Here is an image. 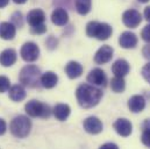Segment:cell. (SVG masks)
<instances>
[{"label":"cell","instance_id":"1","mask_svg":"<svg viewBox=\"0 0 150 149\" xmlns=\"http://www.w3.org/2000/svg\"><path fill=\"white\" fill-rule=\"evenodd\" d=\"M76 97L79 106L83 109H92L99 104L103 98V91L94 85L81 84L76 91Z\"/></svg>","mask_w":150,"mask_h":149},{"label":"cell","instance_id":"2","mask_svg":"<svg viewBox=\"0 0 150 149\" xmlns=\"http://www.w3.org/2000/svg\"><path fill=\"white\" fill-rule=\"evenodd\" d=\"M113 29L108 23L105 22H98V21H91L86 26V34L90 37H96L100 41L107 40L112 35Z\"/></svg>","mask_w":150,"mask_h":149},{"label":"cell","instance_id":"3","mask_svg":"<svg viewBox=\"0 0 150 149\" xmlns=\"http://www.w3.org/2000/svg\"><path fill=\"white\" fill-rule=\"evenodd\" d=\"M9 129H11V133L14 136L23 139V138H26L30 133L32 122H30V120L27 116L19 115V116H15L12 120V122L9 125Z\"/></svg>","mask_w":150,"mask_h":149},{"label":"cell","instance_id":"4","mask_svg":"<svg viewBox=\"0 0 150 149\" xmlns=\"http://www.w3.org/2000/svg\"><path fill=\"white\" fill-rule=\"evenodd\" d=\"M20 82L28 87H36L41 83V70L36 65H26L20 72Z\"/></svg>","mask_w":150,"mask_h":149},{"label":"cell","instance_id":"5","mask_svg":"<svg viewBox=\"0 0 150 149\" xmlns=\"http://www.w3.org/2000/svg\"><path fill=\"white\" fill-rule=\"evenodd\" d=\"M26 112L28 115L33 118H49L50 116V107L38 100H30L26 104Z\"/></svg>","mask_w":150,"mask_h":149},{"label":"cell","instance_id":"6","mask_svg":"<svg viewBox=\"0 0 150 149\" xmlns=\"http://www.w3.org/2000/svg\"><path fill=\"white\" fill-rule=\"evenodd\" d=\"M20 55L26 62H34L40 56V49L34 42H26L20 50Z\"/></svg>","mask_w":150,"mask_h":149},{"label":"cell","instance_id":"7","mask_svg":"<svg viewBox=\"0 0 150 149\" xmlns=\"http://www.w3.org/2000/svg\"><path fill=\"white\" fill-rule=\"evenodd\" d=\"M122 21L128 28H136L142 21V15L136 9H128L123 13Z\"/></svg>","mask_w":150,"mask_h":149},{"label":"cell","instance_id":"8","mask_svg":"<svg viewBox=\"0 0 150 149\" xmlns=\"http://www.w3.org/2000/svg\"><path fill=\"white\" fill-rule=\"evenodd\" d=\"M87 82L94 86H106L107 77H106V74L104 70L96 68L90 71V74L87 76Z\"/></svg>","mask_w":150,"mask_h":149},{"label":"cell","instance_id":"9","mask_svg":"<svg viewBox=\"0 0 150 149\" xmlns=\"http://www.w3.org/2000/svg\"><path fill=\"white\" fill-rule=\"evenodd\" d=\"M113 50L112 47L110 45H103L94 55V62L97 64H105L107 62H110L113 57Z\"/></svg>","mask_w":150,"mask_h":149},{"label":"cell","instance_id":"10","mask_svg":"<svg viewBox=\"0 0 150 149\" xmlns=\"http://www.w3.org/2000/svg\"><path fill=\"white\" fill-rule=\"evenodd\" d=\"M84 129L90 133V134H99L103 131V122L96 118V116H90L86 120H84Z\"/></svg>","mask_w":150,"mask_h":149},{"label":"cell","instance_id":"11","mask_svg":"<svg viewBox=\"0 0 150 149\" xmlns=\"http://www.w3.org/2000/svg\"><path fill=\"white\" fill-rule=\"evenodd\" d=\"M114 129L115 132L121 136H129L133 131V125L127 119H117L114 122Z\"/></svg>","mask_w":150,"mask_h":149},{"label":"cell","instance_id":"12","mask_svg":"<svg viewBox=\"0 0 150 149\" xmlns=\"http://www.w3.org/2000/svg\"><path fill=\"white\" fill-rule=\"evenodd\" d=\"M51 21L56 26H65L68 23V21H69L68 12L62 7L55 8L52 14H51Z\"/></svg>","mask_w":150,"mask_h":149},{"label":"cell","instance_id":"13","mask_svg":"<svg viewBox=\"0 0 150 149\" xmlns=\"http://www.w3.org/2000/svg\"><path fill=\"white\" fill-rule=\"evenodd\" d=\"M119 43L125 49H133L137 45V36L134 33L125 32L119 37Z\"/></svg>","mask_w":150,"mask_h":149},{"label":"cell","instance_id":"14","mask_svg":"<svg viewBox=\"0 0 150 149\" xmlns=\"http://www.w3.org/2000/svg\"><path fill=\"white\" fill-rule=\"evenodd\" d=\"M44 20H45V14L40 8H35L33 11H30L28 13V15H27V21H28V23L32 27L43 25L44 23Z\"/></svg>","mask_w":150,"mask_h":149},{"label":"cell","instance_id":"15","mask_svg":"<svg viewBox=\"0 0 150 149\" xmlns=\"http://www.w3.org/2000/svg\"><path fill=\"white\" fill-rule=\"evenodd\" d=\"M129 70H130L129 63L123 58H120V60L115 61L114 64L112 65L113 74L116 77H125L126 74H128Z\"/></svg>","mask_w":150,"mask_h":149},{"label":"cell","instance_id":"16","mask_svg":"<svg viewBox=\"0 0 150 149\" xmlns=\"http://www.w3.org/2000/svg\"><path fill=\"white\" fill-rule=\"evenodd\" d=\"M128 107L133 113H140L146 107V99L142 96H133L128 100Z\"/></svg>","mask_w":150,"mask_h":149},{"label":"cell","instance_id":"17","mask_svg":"<svg viewBox=\"0 0 150 149\" xmlns=\"http://www.w3.org/2000/svg\"><path fill=\"white\" fill-rule=\"evenodd\" d=\"M16 62V51L14 49H6L0 54V64L11 67Z\"/></svg>","mask_w":150,"mask_h":149},{"label":"cell","instance_id":"18","mask_svg":"<svg viewBox=\"0 0 150 149\" xmlns=\"http://www.w3.org/2000/svg\"><path fill=\"white\" fill-rule=\"evenodd\" d=\"M16 34L15 26L12 22H1L0 23V37L4 40H13Z\"/></svg>","mask_w":150,"mask_h":149},{"label":"cell","instance_id":"19","mask_svg":"<svg viewBox=\"0 0 150 149\" xmlns=\"http://www.w3.org/2000/svg\"><path fill=\"white\" fill-rule=\"evenodd\" d=\"M58 82L57 74L52 71H47L43 74H41V85L45 89H52L56 86Z\"/></svg>","mask_w":150,"mask_h":149},{"label":"cell","instance_id":"20","mask_svg":"<svg viewBox=\"0 0 150 149\" xmlns=\"http://www.w3.org/2000/svg\"><path fill=\"white\" fill-rule=\"evenodd\" d=\"M65 74H68V77L71 78V79L78 78L83 74V67L78 62L71 61L65 65Z\"/></svg>","mask_w":150,"mask_h":149},{"label":"cell","instance_id":"21","mask_svg":"<svg viewBox=\"0 0 150 149\" xmlns=\"http://www.w3.org/2000/svg\"><path fill=\"white\" fill-rule=\"evenodd\" d=\"M70 112H71V110H70L69 105H67V104H58L54 107V115L59 121L67 120L68 116L70 115Z\"/></svg>","mask_w":150,"mask_h":149},{"label":"cell","instance_id":"22","mask_svg":"<svg viewBox=\"0 0 150 149\" xmlns=\"http://www.w3.org/2000/svg\"><path fill=\"white\" fill-rule=\"evenodd\" d=\"M9 98L13 101H21L26 98V90L21 85H14L9 89Z\"/></svg>","mask_w":150,"mask_h":149},{"label":"cell","instance_id":"23","mask_svg":"<svg viewBox=\"0 0 150 149\" xmlns=\"http://www.w3.org/2000/svg\"><path fill=\"white\" fill-rule=\"evenodd\" d=\"M76 11L80 15H86L90 13L92 7V0H75Z\"/></svg>","mask_w":150,"mask_h":149},{"label":"cell","instance_id":"24","mask_svg":"<svg viewBox=\"0 0 150 149\" xmlns=\"http://www.w3.org/2000/svg\"><path fill=\"white\" fill-rule=\"evenodd\" d=\"M111 89L116 93L123 92L126 89V82H125L123 77H116L115 76L111 82Z\"/></svg>","mask_w":150,"mask_h":149},{"label":"cell","instance_id":"25","mask_svg":"<svg viewBox=\"0 0 150 149\" xmlns=\"http://www.w3.org/2000/svg\"><path fill=\"white\" fill-rule=\"evenodd\" d=\"M142 136H141V140H142V143L147 147L150 148V119L146 120L142 125Z\"/></svg>","mask_w":150,"mask_h":149},{"label":"cell","instance_id":"26","mask_svg":"<svg viewBox=\"0 0 150 149\" xmlns=\"http://www.w3.org/2000/svg\"><path fill=\"white\" fill-rule=\"evenodd\" d=\"M9 90V79L5 76H0V92H6Z\"/></svg>","mask_w":150,"mask_h":149},{"label":"cell","instance_id":"27","mask_svg":"<svg viewBox=\"0 0 150 149\" xmlns=\"http://www.w3.org/2000/svg\"><path fill=\"white\" fill-rule=\"evenodd\" d=\"M141 74H142V77H143V78H144V79H146V80L150 84V62L142 68Z\"/></svg>","mask_w":150,"mask_h":149},{"label":"cell","instance_id":"28","mask_svg":"<svg viewBox=\"0 0 150 149\" xmlns=\"http://www.w3.org/2000/svg\"><path fill=\"white\" fill-rule=\"evenodd\" d=\"M141 37H142L146 42L150 43V25H147V26L142 29V32H141Z\"/></svg>","mask_w":150,"mask_h":149},{"label":"cell","instance_id":"29","mask_svg":"<svg viewBox=\"0 0 150 149\" xmlns=\"http://www.w3.org/2000/svg\"><path fill=\"white\" fill-rule=\"evenodd\" d=\"M47 31V27L45 25H40V26H35V27H32V33L33 34H43L44 32Z\"/></svg>","mask_w":150,"mask_h":149},{"label":"cell","instance_id":"30","mask_svg":"<svg viewBox=\"0 0 150 149\" xmlns=\"http://www.w3.org/2000/svg\"><path fill=\"white\" fill-rule=\"evenodd\" d=\"M142 55H143L144 58H147V60L150 61V43H148L147 45L143 47V49H142Z\"/></svg>","mask_w":150,"mask_h":149},{"label":"cell","instance_id":"31","mask_svg":"<svg viewBox=\"0 0 150 149\" xmlns=\"http://www.w3.org/2000/svg\"><path fill=\"white\" fill-rule=\"evenodd\" d=\"M6 129H7V126H6V122H5V120L0 119V135L5 134Z\"/></svg>","mask_w":150,"mask_h":149},{"label":"cell","instance_id":"32","mask_svg":"<svg viewBox=\"0 0 150 149\" xmlns=\"http://www.w3.org/2000/svg\"><path fill=\"white\" fill-rule=\"evenodd\" d=\"M143 14H144V18H146V20L150 22V6H148V7H146V8H144V12H143Z\"/></svg>","mask_w":150,"mask_h":149},{"label":"cell","instance_id":"33","mask_svg":"<svg viewBox=\"0 0 150 149\" xmlns=\"http://www.w3.org/2000/svg\"><path fill=\"white\" fill-rule=\"evenodd\" d=\"M101 148H103V149H107V148L116 149V148H117V146H116L115 143H106V145H103V146H101Z\"/></svg>","mask_w":150,"mask_h":149},{"label":"cell","instance_id":"34","mask_svg":"<svg viewBox=\"0 0 150 149\" xmlns=\"http://www.w3.org/2000/svg\"><path fill=\"white\" fill-rule=\"evenodd\" d=\"M8 2H9V0H0V8L6 7L8 5Z\"/></svg>","mask_w":150,"mask_h":149},{"label":"cell","instance_id":"35","mask_svg":"<svg viewBox=\"0 0 150 149\" xmlns=\"http://www.w3.org/2000/svg\"><path fill=\"white\" fill-rule=\"evenodd\" d=\"M15 4H25L27 0H13Z\"/></svg>","mask_w":150,"mask_h":149},{"label":"cell","instance_id":"36","mask_svg":"<svg viewBox=\"0 0 150 149\" xmlns=\"http://www.w3.org/2000/svg\"><path fill=\"white\" fill-rule=\"evenodd\" d=\"M139 1H140V2H142V4H146V2H148L149 0H139Z\"/></svg>","mask_w":150,"mask_h":149}]
</instances>
